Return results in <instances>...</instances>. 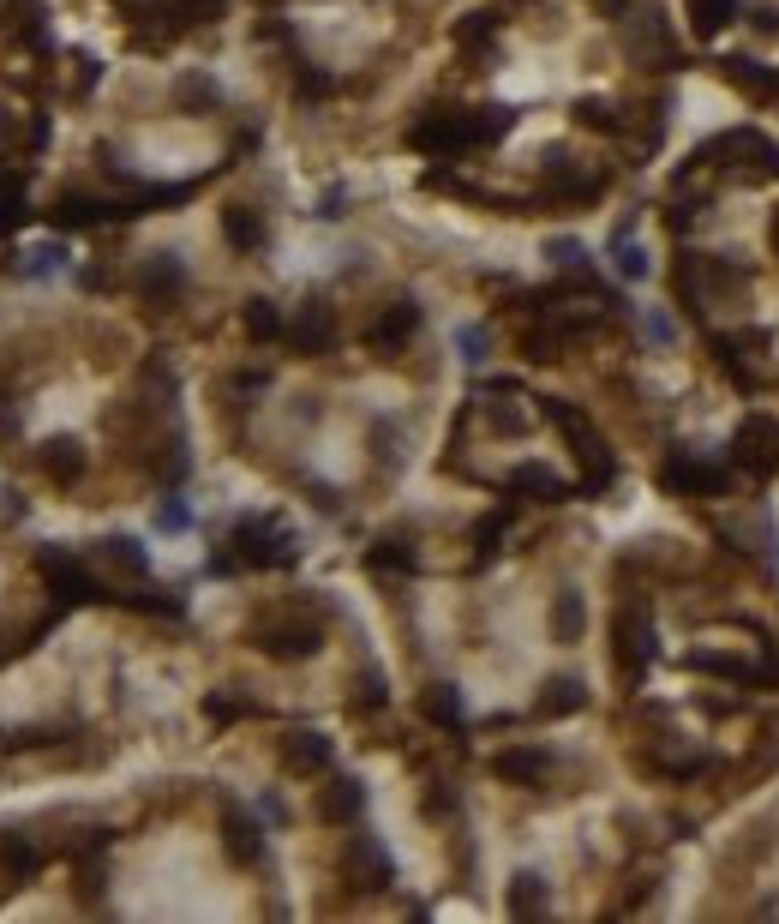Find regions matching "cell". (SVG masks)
Masks as SVG:
<instances>
[{
	"mask_svg": "<svg viewBox=\"0 0 779 924\" xmlns=\"http://www.w3.org/2000/svg\"><path fill=\"white\" fill-rule=\"evenodd\" d=\"M696 163H719V169H738V174H761V181H779V144L756 126H731L708 139L696 151Z\"/></svg>",
	"mask_w": 779,
	"mask_h": 924,
	"instance_id": "obj_1",
	"label": "cell"
},
{
	"mask_svg": "<svg viewBox=\"0 0 779 924\" xmlns=\"http://www.w3.org/2000/svg\"><path fill=\"white\" fill-rule=\"evenodd\" d=\"M731 463L744 468V475H756V480H768L773 468H779V420L768 415H749L738 438H731Z\"/></svg>",
	"mask_w": 779,
	"mask_h": 924,
	"instance_id": "obj_2",
	"label": "cell"
},
{
	"mask_svg": "<svg viewBox=\"0 0 779 924\" xmlns=\"http://www.w3.org/2000/svg\"><path fill=\"white\" fill-rule=\"evenodd\" d=\"M648 654H654V642H648V619L642 612H629L624 625H617V660H624V672L636 679L642 667H648Z\"/></svg>",
	"mask_w": 779,
	"mask_h": 924,
	"instance_id": "obj_3",
	"label": "cell"
},
{
	"mask_svg": "<svg viewBox=\"0 0 779 924\" xmlns=\"http://www.w3.org/2000/svg\"><path fill=\"white\" fill-rule=\"evenodd\" d=\"M666 487H684V493H714L719 487V468H701L689 450H672L666 463Z\"/></svg>",
	"mask_w": 779,
	"mask_h": 924,
	"instance_id": "obj_4",
	"label": "cell"
},
{
	"mask_svg": "<svg viewBox=\"0 0 779 924\" xmlns=\"http://www.w3.org/2000/svg\"><path fill=\"white\" fill-rule=\"evenodd\" d=\"M726 79L738 84L744 97H773L779 91V72L761 67V61H744V54H731V61H726Z\"/></svg>",
	"mask_w": 779,
	"mask_h": 924,
	"instance_id": "obj_5",
	"label": "cell"
},
{
	"mask_svg": "<svg viewBox=\"0 0 779 924\" xmlns=\"http://www.w3.org/2000/svg\"><path fill=\"white\" fill-rule=\"evenodd\" d=\"M731 12H738V0H689V24H696V37H719L731 24Z\"/></svg>",
	"mask_w": 779,
	"mask_h": 924,
	"instance_id": "obj_6",
	"label": "cell"
},
{
	"mask_svg": "<svg viewBox=\"0 0 779 924\" xmlns=\"http://www.w3.org/2000/svg\"><path fill=\"white\" fill-rule=\"evenodd\" d=\"M768 246L779 253V211H773V223H768Z\"/></svg>",
	"mask_w": 779,
	"mask_h": 924,
	"instance_id": "obj_7",
	"label": "cell"
}]
</instances>
